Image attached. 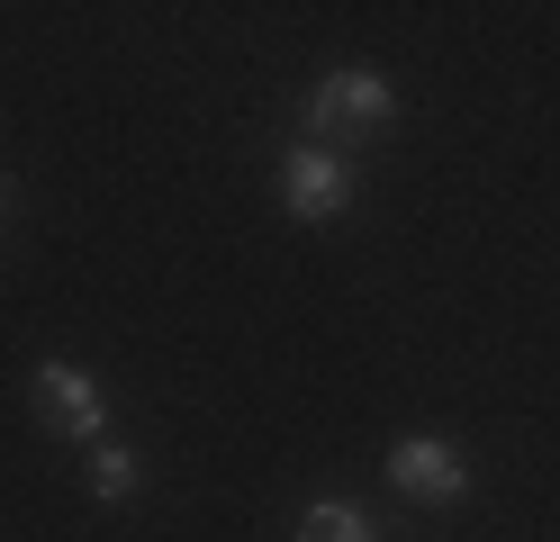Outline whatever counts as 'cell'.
<instances>
[{
    "label": "cell",
    "instance_id": "1",
    "mask_svg": "<svg viewBox=\"0 0 560 542\" xmlns=\"http://www.w3.org/2000/svg\"><path fill=\"white\" fill-rule=\"evenodd\" d=\"M389 118H398V91L380 82L371 64H343V72H326V82L307 91V145H326V154H343L353 136L389 127Z\"/></svg>",
    "mask_w": 560,
    "mask_h": 542
},
{
    "label": "cell",
    "instance_id": "2",
    "mask_svg": "<svg viewBox=\"0 0 560 542\" xmlns=\"http://www.w3.org/2000/svg\"><path fill=\"white\" fill-rule=\"evenodd\" d=\"M362 191L353 154H326V145H299V154H280V208L299 217V227H326V217H343Z\"/></svg>",
    "mask_w": 560,
    "mask_h": 542
},
{
    "label": "cell",
    "instance_id": "3",
    "mask_svg": "<svg viewBox=\"0 0 560 542\" xmlns=\"http://www.w3.org/2000/svg\"><path fill=\"white\" fill-rule=\"evenodd\" d=\"M37 416L63 434V443H109V397L82 361H46L37 371Z\"/></svg>",
    "mask_w": 560,
    "mask_h": 542
},
{
    "label": "cell",
    "instance_id": "4",
    "mask_svg": "<svg viewBox=\"0 0 560 542\" xmlns=\"http://www.w3.org/2000/svg\"><path fill=\"white\" fill-rule=\"evenodd\" d=\"M389 488L416 506H452V497H470V461L443 434H407V443H389Z\"/></svg>",
    "mask_w": 560,
    "mask_h": 542
},
{
    "label": "cell",
    "instance_id": "5",
    "mask_svg": "<svg viewBox=\"0 0 560 542\" xmlns=\"http://www.w3.org/2000/svg\"><path fill=\"white\" fill-rule=\"evenodd\" d=\"M136 488H145V461H136L127 443H91V497L100 506H127Z\"/></svg>",
    "mask_w": 560,
    "mask_h": 542
},
{
    "label": "cell",
    "instance_id": "6",
    "mask_svg": "<svg viewBox=\"0 0 560 542\" xmlns=\"http://www.w3.org/2000/svg\"><path fill=\"white\" fill-rule=\"evenodd\" d=\"M299 542H380V533H371V516H362V506H343V497H317V506L299 516Z\"/></svg>",
    "mask_w": 560,
    "mask_h": 542
},
{
    "label": "cell",
    "instance_id": "7",
    "mask_svg": "<svg viewBox=\"0 0 560 542\" xmlns=\"http://www.w3.org/2000/svg\"><path fill=\"white\" fill-rule=\"evenodd\" d=\"M0 208H10V172H0Z\"/></svg>",
    "mask_w": 560,
    "mask_h": 542
}]
</instances>
